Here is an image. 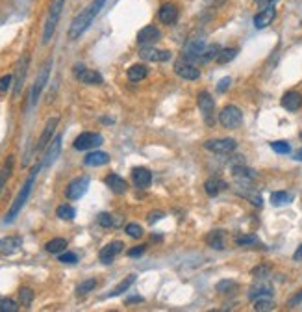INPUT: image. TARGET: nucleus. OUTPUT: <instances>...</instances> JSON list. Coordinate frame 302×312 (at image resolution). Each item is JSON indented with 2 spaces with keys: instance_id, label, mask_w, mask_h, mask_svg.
<instances>
[{
  "instance_id": "obj_40",
  "label": "nucleus",
  "mask_w": 302,
  "mask_h": 312,
  "mask_svg": "<svg viewBox=\"0 0 302 312\" xmlns=\"http://www.w3.org/2000/svg\"><path fill=\"white\" fill-rule=\"evenodd\" d=\"M236 56H237V49H221V52L217 54L215 60H217V63L224 65V63H230Z\"/></svg>"
},
{
  "instance_id": "obj_28",
  "label": "nucleus",
  "mask_w": 302,
  "mask_h": 312,
  "mask_svg": "<svg viewBox=\"0 0 302 312\" xmlns=\"http://www.w3.org/2000/svg\"><path fill=\"white\" fill-rule=\"evenodd\" d=\"M232 173H234V177L239 178V180H243V182H250V180H256L258 178V173L254 171V169H250V167H245V165H236L234 169H232Z\"/></svg>"
},
{
  "instance_id": "obj_8",
  "label": "nucleus",
  "mask_w": 302,
  "mask_h": 312,
  "mask_svg": "<svg viewBox=\"0 0 302 312\" xmlns=\"http://www.w3.org/2000/svg\"><path fill=\"white\" fill-rule=\"evenodd\" d=\"M104 138L98 132H82V134L74 140V149L76 151H89L98 145H102Z\"/></svg>"
},
{
  "instance_id": "obj_15",
  "label": "nucleus",
  "mask_w": 302,
  "mask_h": 312,
  "mask_svg": "<svg viewBox=\"0 0 302 312\" xmlns=\"http://www.w3.org/2000/svg\"><path fill=\"white\" fill-rule=\"evenodd\" d=\"M139 58L145 61H167L171 60V52L169 50H158L150 45H143L139 49Z\"/></svg>"
},
{
  "instance_id": "obj_52",
  "label": "nucleus",
  "mask_w": 302,
  "mask_h": 312,
  "mask_svg": "<svg viewBox=\"0 0 302 312\" xmlns=\"http://www.w3.org/2000/svg\"><path fill=\"white\" fill-rule=\"evenodd\" d=\"M143 253H145V245H137V247H133V249H130V251H128V257H141V255H143Z\"/></svg>"
},
{
  "instance_id": "obj_49",
  "label": "nucleus",
  "mask_w": 302,
  "mask_h": 312,
  "mask_svg": "<svg viewBox=\"0 0 302 312\" xmlns=\"http://www.w3.org/2000/svg\"><path fill=\"white\" fill-rule=\"evenodd\" d=\"M60 262L61 264H76L78 262V257L71 251H65V253H61L60 255Z\"/></svg>"
},
{
  "instance_id": "obj_59",
  "label": "nucleus",
  "mask_w": 302,
  "mask_h": 312,
  "mask_svg": "<svg viewBox=\"0 0 302 312\" xmlns=\"http://www.w3.org/2000/svg\"><path fill=\"white\" fill-rule=\"evenodd\" d=\"M300 140H302V132H300Z\"/></svg>"
},
{
  "instance_id": "obj_10",
  "label": "nucleus",
  "mask_w": 302,
  "mask_h": 312,
  "mask_svg": "<svg viewBox=\"0 0 302 312\" xmlns=\"http://www.w3.org/2000/svg\"><path fill=\"white\" fill-rule=\"evenodd\" d=\"M199 102V110L202 112V117L208 125H213V114H215V100L208 91H200L197 97Z\"/></svg>"
},
{
  "instance_id": "obj_1",
  "label": "nucleus",
  "mask_w": 302,
  "mask_h": 312,
  "mask_svg": "<svg viewBox=\"0 0 302 312\" xmlns=\"http://www.w3.org/2000/svg\"><path fill=\"white\" fill-rule=\"evenodd\" d=\"M104 4H106V0H93V2H89V4L73 19V23L69 26V39H78V37L93 25V21H95V17L100 13Z\"/></svg>"
},
{
  "instance_id": "obj_21",
  "label": "nucleus",
  "mask_w": 302,
  "mask_h": 312,
  "mask_svg": "<svg viewBox=\"0 0 302 312\" xmlns=\"http://www.w3.org/2000/svg\"><path fill=\"white\" fill-rule=\"evenodd\" d=\"M23 245L21 236H6V238H0V255H13L17 253Z\"/></svg>"
},
{
  "instance_id": "obj_17",
  "label": "nucleus",
  "mask_w": 302,
  "mask_h": 312,
  "mask_svg": "<svg viewBox=\"0 0 302 312\" xmlns=\"http://www.w3.org/2000/svg\"><path fill=\"white\" fill-rule=\"evenodd\" d=\"M132 180L135 184V188L145 190L152 184V173L146 167H133L132 169Z\"/></svg>"
},
{
  "instance_id": "obj_51",
  "label": "nucleus",
  "mask_w": 302,
  "mask_h": 312,
  "mask_svg": "<svg viewBox=\"0 0 302 312\" xmlns=\"http://www.w3.org/2000/svg\"><path fill=\"white\" fill-rule=\"evenodd\" d=\"M230 82H232V78H230V76H224V78L221 80V82H219L217 91H219V93L226 91V89H228V86H230Z\"/></svg>"
},
{
  "instance_id": "obj_45",
  "label": "nucleus",
  "mask_w": 302,
  "mask_h": 312,
  "mask_svg": "<svg viewBox=\"0 0 302 312\" xmlns=\"http://www.w3.org/2000/svg\"><path fill=\"white\" fill-rule=\"evenodd\" d=\"M126 234L130 236V238H141L143 236V229L137 225V223H128L126 225Z\"/></svg>"
},
{
  "instance_id": "obj_3",
  "label": "nucleus",
  "mask_w": 302,
  "mask_h": 312,
  "mask_svg": "<svg viewBox=\"0 0 302 312\" xmlns=\"http://www.w3.org/2000/svg\"><path fill=\"white\" fill-rule=\"evenodd\" d=\"M63 6H65V0H52L47 21H45V28H43V45L50 43V39L54 36L56 26L60 23L61 12H63Z\"/></svg>"
},
{
  "instance_id": "obj_58",
  "label": "nucleus",
  "mask_w": 302,
  "mask_h": 312,
  "mask_svg": "<svg viewBox=\"0 0 302 312\" xmlns=\"http://www.w3.org/2000/svg\"><path fill=\"white\" fill-rule=\"evenodd\" d=\"M223 2H226V0H215V2H213V4H215V6H221V4H223Z\"/></svg>"
},
{
  "instance_id": "obj_41",
  "label": "nucleus",
  "mask_w": 302,
  "mask_h": 312,
  "mask_svg": "<svg viewBox=\"0 0 302 312\" xmlns=\"http://www.w3.org/2000/svg\"><path fill=\"white\" fill-rule=\"evenodd\" d=\"M95 286H97V279H85V281H82L78 284L76 292H78V295L89 294V292H93V290H95Z\"/></svg>"
},
{
  "instance_id": "obj_37",
  "label": "nucleus",
  "mask_w": 302,
  "mask_h": 312,
  "mask_svg": "<svg viewBox=\"0 0 302 312\" xmlns=\"http://www.w3.org/2000/svg\"><path fill=\"white\" fill-rule=\"evenodd\" d=\"M219 52H221V47H219L217 43L208 45V47L204 49V52H202V56H200V63H208V61L215 60Z\"/></svg>"
},
{
  "instance_id": "obj_55",
  "label": "nucleus",
  "mask_w": 302,
  "mask_h": 312,
  "mask_svg": "<svg viewBox=\"0 0 302 312\" xmlns=\"http://www.w3.org/2000/svg\"><path fill=\"white\" fill-rule=\"evenodd\" d=\"M274 2H276V0H256V4H258V6H261V10H263V8H267V6H272Z\"/></svg>"
},
{
  "instance_id": "obj_11",
  "label": "nucleus",
  "mask_w": 302,
  "mask_h": 312,
  "mask_svg": "<svg viewBox=\"0 0 302 312\" xmlns=\"http://www.w3.org/2000/svg\"><path fill=\"white\" fill-rule=\"evenodd\" d=\"M175 73L184 80H199L200 78V71L197 69L195 63L184 60V58H178L175 61Z\"/></svg>"
},
{
  "instance_id": "obj_32",
  "label": "nucleus",
  "mask_w": 302,
  "mask_h": 312,
  "mask_svg": "<svg viewBox=\"0 0 302 312\" xmlns=\"http://www.w3.org/2000/svg\"><path fill=\"white\" fill-rule=\"evenodd\" d=\"M236 191L241 197L248 199V201L252 202L254 206H263V197H261L260 193H256V191H252V190H245V186H239Z\"/></svg>"
},
{
  "instance_id": "obj_14",
  "label": "nucleus",
  "mask_w": 302,
  "mask_h": 312,
  "mask_svg": "<svg viewBox=\"0 0 302 312\" xmlns=\"http://www.w3.org/2000/svg\"><path fill=\"white\" fill-rule=\"evenodd\" d=\"M26 73H28V56H23V60L19 61L17 69H15V84H13V97L17 98L23 91V86H25L26 80Z\"/></svg>"
},
{
  "instance_id": "obj_56",
  "label": "nucleus",
  "mask_w": 302,
  "mask_h": 312,
  "mask_svg": "<svg viewBox=\"0 0 302 312\" xmlns=\"http://www.w3.org/2000/svg\"><path fill=\"white\" fill-rule=\"evenodd\" d=\"M143 301V297H139V295H133V297H128L126 303L130 305V303H141Z\"/></svg>"
},
{
  "instance_id": "obj_20",
  "label": "nucleus",
  "mask_w": 302,
  "mask_h": 312,
  "mask_svg": "<svg viewBox=\"0 0 302 312\" xmlns=\"http://www.w3.org/2000/svg\"><path fill=\"white\" fill-rule=\"evenodd\" d=\"M60 151H61V136H56L54 140L50 141V147L47 149V153H45V156L41 160L43 167H49V165L54 164V160L58 158Z\"/></svg>"
},
{
  "instance_id": "obj_33",
  "label": "nucleus",
  "mask_w": 302,
  "mask_h": 312,
  "mask_svg": "<svg viewBox=\"0 0 302 312\" xmlns=\"http://www.w3.org/2000/svg\"><path fill=\"white\" fill-rule=\"evenodd\" d=\"M133 282H135V275L132 273V275H128L126 279H122V281L119 282V284H117L113 290H111L109 297H117V295H121V294H124V292H128V288L132 286Z\"/></svg>"
},
{
  "instance_id": "obj_48",
  "label": "nucleus",
  "mask_w": 302,
  "mask_h": 312,
  "mask_svg": "<svg viewBox=\"0 0 302 312\" xmlns=\"http://www.w3.org/2000/svg\"><path fill=\"white\" fill-rule=\"evenodd\" d=\"M269 271H271V268L263 264V266H258V268L252 269V275L256 277V279H265V277L269 275Z\"/></svg>"
},
{
  "instance_id": "obj_30",
  "label": "nucleus",
  "mask_w": 302,
  "mask_h": 312,
  "mask_svg": "<svg viewBox=\"0 0 302 312\" xmlns=\"http://www.w3.org/2000/svg\"><path fill=\"white\" fill-rule=\"evenodd\" d=\"M13 162H15V158H13V156H8L6 162H4V165L0 167V193H2V190H4V186H6L8 178L12 177Z\"/></svg>"
},
{
  "instance_id": "obj_27",
  "label": "nucleus",
  "mask_w": 302,
  "mask_h": 312,
  "mask_svg": "<svg viewBox=\"0 0 302 312\" xmlns=\"http://www.w3.org/2000/svg\"><path fill=\"white\" fill-rule=\"evenodd\" d=\"M108 162H109V154L108 153H102V151H95V153H89L84 158V164L85 165H93V167H97V165H106Z\"/></svg>"
},
{
  "instance_id": "obj_5",
  "label": "nucleus",
  "mask_w": 302,
  "mask_h": 312,
  "mask_svg": "<svg viewBox=\"0 0 302 312\" xmlns=\"http://www.w3.org/2000/svg\"><path fill=\"white\" fill-rule=\"evenodd\" d=\"M219 121L223 125L224 129H237L239 125L243 123V114L241 110L234 106V104H228V106H224L221 114H219Z\"/></svg>"
},
{
  "instance_id": "obj_29",
  "label": "nucleus",
  "mask_w": 302,
  "mask_h": 312,
  "mask_svg": "<svg viewBox=\"0 0 302 312\" xmlns=\"http://www.w3.org/2000/svg\"><path fill=\"white\" fill-rule=\"evenodd\" d=\"M206 244L210 245L212 249L223 251L224 249V233L223 231H212V233L206 236Z\"/></svg>"
},
{
  "instance_id": "obj_18",
  "label": "nucleus",
  "mask_w": 302,
  "mask_h": 312,
  "mask_svg": "<svg viewBox=\"0 0 302 312\" xmlns=\"http://www.w3.org/2000/svg\"><path fill=\"white\" fill-rule=\"evenodd\" d=\"M274 17H276V10H274V6L263 8L260 13H256V17H254V26H256L258 30L267 28V26L274 21Z\"/></svg>"
},
{
  "instance_id": "obj_7",
  "label": "nucleus",
  "mask_w": 302,
  "mask_h": 312,
  "mask_svg": "<svg viewBox=\"0 0 302 312\" xmlns=\"http://www.w3.org/2000/svg\"><path fill=\"white\" fill-rule=\"evenodd\" d=\"M87 188H89V177H85V175L84 177H76L74 180H71V182L67 184L65 197L69 201H76V199H80L87 191Z\"/></svg>"
},
{
  "instance_id": "obj_31",
  "label": "nucleus",
  "mask_w": 302,
  "mask_h": 312,
  "mask_svg": "<svg viewBox=\"0 0 302 312\" xmlns=\"http://www.w3.org/2000/svg\"><path fill=\"white\" fill-rule=\"evenodd\" d=\"M146 73H148V69L143 65V63H135V65H132V67L128 69V80L130 82H139V80H143L146 76Z\"/></svg>"
},
{
  "instance_id": "obj_12",
  "label": "nucleus",
  "mask_w": 302,
  "mask_h": 312,
  "mask_svg": "<svg viewBox=\"0 0 302 312\" xmlns=\"http://www.w3.org/2000/svg\"><path fill=\"white\" fill-rule=\"evenodd\" d=\"M74 76L80 80V82H84V84H93V86H98V84H102V74L98 73V71H93V69H87L85 65H74Z\"/></svg>"
},
{
  "instance_id": "obj_13",
  "label": "nucleus",
  "mask_w": 302,
  "mask_h": 312,
  "mask_svg": "<svg viewBox=\"0 0 302 312\" xmlns=\"http://www.w3.org/2000/svg\"><path fill=\"white\" fill-rule=\"evenodd\" d=\"M58 123H60V117H50L47 125H45V129H43L41 136H39V140H37V145H36V151H43V149L49 145L50 141H52V136H54V130L58 127Z\"/></svg>"
},
{
  "instance_id": "obj_34",
  "label": "nucleus",
  "mask_w": 302,
  "mask_h": 312,
  "mask_svg": "<svg viewBox=\"0 0 302 312\" xmlns=\"http://www.w3.org/2000/svg\"><path fill=\"white\" fill-rule=\"evenodd\" d=\"M45 249L50 253V255H60L67 249V240L65 238H54L50 240L49 244L45 245Z\"/></svg>"
},
{
  "instance_id": "obj_44",
  "label": "nucleus",
  "mask_w": 302,
  "mask_h": 312,
  "mask_svg": "<svg viewBox=\"0 0 302 312\" xmlns=\"http://www.w3.org/2000/svg\"><path fill=\"white\" fill-rule=\"evenodd\" d=\"M271 149L278 154H289L291 153V145L287 141H272Z\"/></svg>"
},
{
  "instance_id": "obj_19",
  "label": "nucleus",
  "mask_w": 302,
  "mask_h": 312,
  "mask_svg": "<svg viewBox=\"0 0 302 312\" xmlns=\"http://www.w3.org/2000/svg\"><path fill=\"white\" fill-rule=\"evenodd\" d=\"M271 295H272V286L271 284L260 281V282H256L254 286H250L247 297L250 301H256V299H261V297H271Z\"/></svg>"
},
{
  "instance_id": "obj_43",
  "label": "nucleus",
  "mask_w": 302,
  "mask_h": 312,
  "mask_svg": "<svg viewBox=\"0 0 302 312\" xmlns=\"http://www.w3.org/2000/svg\"><path fill=\"white\" fill-rule=\"evenodd\" d=\"M260 242L258 236H254V234H247V236H237L236 238V244L239 247H248V245H256Z\"/></svg>"
},
{
  "instance_id": "obj_42",
  "label": "nucleus",
  "mask_w": 302,
  "mask_h": 312,
  "mask_svg": "<svg viewBox=\"0 0 302 312\" xmlns=\"http://www.w3.org/2000/svg\"><path fill=\"white\" fill-rule=\"evenodd\" d=\"M19 299H21V305L30 306L32 301H34V292H32L30 288H21L19 290Z\"/></svg>"
},
{
  "instance_id": "obj_47",
  "label": "nucleus",
  "mask_w": 302,
  "mask_h": 312,
  "mask_svg": "<svg viewBox=\"0 0 302 312\" xmlns=\"http://www.w3.org/2000/svg\"><path fill=\"white\" fill-rule=\"evenodd\" d=\"M98 225L104 227V229H109V227H113V216L108 214V212H102V214H98Z\"/></svg>"
},
{
  "instance_id": "obj_35",
  "label": "nucleus",
  "mask_w": 302,
  "mask_h": 312,
  "mask_svg": "<svg viewBox=\"0 0 302 312\" xmlns=\"http://www.w3.org/2000/svg\"><path fill=\"white\" fill-rule=\"evenodd\" d=\"M291 201H293L291 191H274V193H271V202L274 206H284V204H289Z\"/></svg>"
},
{
  "instance_id": "obj_4",
  "label": "nucleus",
  "mask_w": 302,
  "mask_h": 312,
  "mask_svg": "<svg viewBox=\"0 0 302 312\" xmlns=\"http://www.w3.org/2000/svg\"><path fill=\"white\" fill-rule=\"evenodd\" d=\"M50 69H52V58H49V60L45 61V63H43V67L39 69V73H37L36 82H34L32 91H30V106H34V104L39 100V95H41V91L45 89L47 82H49Z\"/></svg>"
},
{
  "instance_id": "obj_46",
  "label": "nucleus",
  "mask_w": 302,
  "mask_h": 312,
  "mask_svg": "<svg viewBox=\"0 0 302 312\" xmlns=\"http://www.w3.org/2000/svg\"><path fill=\"white\" fill-rule=\"evenodd\" d=\"M17 303L13 299H0V312H17Z\"/></svg>"
},
{
  "instance_id": "obj_57",
  "label": "nucleus",
  "mask_w": 302,
  "mask_h": 312,
  "mask_svg": "<svg viewBox=\"0 0 302 312\" xmlns=\"http://www.w3.org/2000/svg\"><path fill=\"white\" fill-rule=\"evenodd\" d=\"M295 160H298V162H302V147L298 149V151H296V153H295Z\"/></svg>"
},
{
  "instance_id": "obj_26",
  "label": "nucleus",
  "mask_w": 302,
  "mask_h": 312,
  "mask_svg": "<svg viewBox=\"0 0 302 312\" xmlns=\"http://www.w3.org/2000/svg\"><path fill=\"white\" fill-rule=\"evenodd\" d=\"M282 106L287 112H296L302 106V95L298 91H287L282 97Z\"/></svg>"
},
{
  "instance_id": "obj_50",
  "label": "nucleus",
  "mask_w": 302,
  "mask_h": 312,
  "mask_svg": "<svg viewBox=\"0 0 302 312\" xmlns=\"http://www.w3.org/2000/svg\"><path fill=\"white\" fill-rule=\"evenodd\" d=\"M12 84H13V76H12V74L2 76V78H0V91H2V93L8 91V89L12 87Z\"/></svg>"
},
{
  "instance_id": "obj_24",
  "label": "nucleus",
  "mask_w": 302,
  "mask_h": 312,
  "mask_svg": "<svg viewBox=\"0 0 302 312\" xmlns=\"http://www.w3.org/2000/svg\"><path fill=\"white\" fill-rule=\"evenodd\" d=\"M104 182H106V186H108V188L113 191V193H117V195H122V193L126 191V188H128L126 180H124L122 177H119L117 173H109Z\"/></svg>"
},
{
  "instance_id": "obj_39",
  "label": "nucleus",
  "mask_w": 302,
  "mask_h": 312,
  "mask_svg": "<svg viewBox=\"0 0 302 312\" xmlns=\"http://www.w3.org/2000/svg\"><path fill=\"white\" fill-rule=\"evenodd\" d=\"M254 310L256 312H269L274 310V301L271 297H261V299L254 301Z\"/></svg>"
},
{
  "instance_id": "obj_36",
  "label": "nucleus",
  "mask_w": 302,
  "mask_h": 312,
  "mask_svg": "<svg viewBox=\"0 0 302 312\" xmlns=\"http://www.w3.org/2000/svg\"><path fill=\"white\" fill-rule=\"evenodd\" d=\"M215 290L219 294H234L237 290V282L232 281V279H223V281H219L215 284Z\"/></svg>"
},
{
  "instance_id": "obj_2",
  "label": "nucleus",
  "mask_w": 302,
  "mask_h": 312,
  "mask_svg": "<svg viewBox=\"0 0 302 312\" xmlns=\"http://www.w3.org/2000/svg\"><path fill=\"white\" fill-rule=\"evenodd\" d=\"M41 167H43L41 162L32 167V171H30V175H28V178H26V182L23 184V188H21V191L17 193L13 204L10 206V212H8V216H6V223H12V221L19 216V212L23 210V206L26 204V201H28V197H30V193H32V188H34V184H36L37 173L41 171Z\"/></svg>"
},
{
  "instance_id": "obj_54",
  "label": "nucleus",
  "mask_w": 302,
  "mask_h": 312,
  "mask_svg": "<svg viewBox=\"0 0 302 312\" xmlns=\"http://www.w3.org/2000/svg\"><path fill=\"white\" fill-rule=\"evenodd\" d=\"M164 218V212H152L150 216H148V223H156L158 220H162Z\"/></svg>"
},
{
  "instance_id": "obj_38",
  "label": "nucleus",
  "mask_w": 302,
  "mask_h": 312,
  "mask_svg": "<svg viewBox=\"0 0 302 312\" xmlns=\"http://www.w3.org/2000/svg\"><path fill=\"white\" fill-rule=\"evenodd\" d=\"M56 216L60 218V220H65V221H71L74 220V216H76V210H74L71 204H60L58 210H56Z\"/></svg>"
},
{
  "instance_id": "obj_22",
  "label": "nucleus",
  "mask_w": 302,
  "mask_h": 312,
  "mask_svg": "<svg viewBox=\"0 0 302 312\" xmlns=\"http://www.w3.org/2000/svg\"><path fill=\"white\" fill-rule=\"evenodd\" d=\"M158 17H160V21H162L164 25H173V23H176V19H178V8H176V4L165 2L164 6L160 8Z\"/></svg>"
},
{
  "instance_id": "obj_16",
  "label": "nucleus",
  "mask_w": 302,
  "mask_h": 312,
  "mask_svg": "<svg viewBox=\"0 0 302 312\" xmlns=\"http://www.w3.org/2000/svg\"><path fill=\"white\" fill-rule=\"evenodd\" d=\"M122 247H124V244H122V242H119V240H115V242L108 244L106 247H102V249H100V253H98L100 262H102V264H111V262H113V258L122 251Z\"/></svg>"
},
{
  "instance_id": "obj_53",
  "label": "nucleus",
  "mask_w": 302,
  "mask_h": 312,
  "mask_svg": "<svg viewBox=\"0 0 302 312\" xmlns=\"http://www.w3.org/2000/svg\"><path fill=\"white\" fill-rule=\"evenodd\" d=\"M298 303H302V290L293 297V299L287 301V306H295V305H298Z\"/></svg>"
},
{
  "instance_id": "obj_25",
  "label": "nucleus",
  "mask_w": 302,
  "mask_h": 312,
  "mask_svg": "<svg viewBox=\"0 0 302 312\" xmlns=\"http://www.w3.org/2000/svg\"><path fill=\"white\" fill-rule=\"evenodd\" d=\"M228 188V184L224 182L223 178H217V177H212V178H208L204 182V190L206 193L210 197H217L221 191H224Z\"/></svg>"
},
{
  "instance_id": "obj_9",
  "label": "nucleus",
  "mask_w": 302,
  "mask_h": 312,
  "mask_svg": "<svg viewBox=\"0 0 302 312\" xmlns=\"http://www.w3.org/2000/svg\"><path fill=\"white\" fill-rule=\"evenodd\" d=\"M204 147L215 154H228L232 151H236L237 141L232 140V138H217V140H208L204 143Z\"/></svg>"
},
{
  "instance_id": "obj_23",
  "label": "nucleus",
  "mask_w": 302,
  "mask_h": 312,
  "mask_svg": "<svg viewBox=\"0 0 302 312\" xmlns=\"http://www.w3.org/2000/svg\"><path fill=\"white\" fill-rule=\"evenodd\" d=\"M162 37V32L158 30L156 26H145L143 30H139L137 34V41L139 45H152V43H156L158 39Z\"/></svg>"
},
{
  "instance_id": "obj_6",
  "label": "nucleus",
  "mask_w": 302,
  "mask_h": 312,
  "mask_svg": "<svg viewBox=\"0 0 302 312\" xmlns=\"http://www.w3.org/2000/svg\"><path fill=\"white\" fill-rule=\"evenodd\" d=\"M204 49H206L204 39L193 37V39H189L188 43H186V47H184V50H182V58L191 61V63H200V56H202Z\"/></svg>"
}]
</instances>
